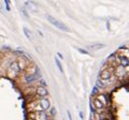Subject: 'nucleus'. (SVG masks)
Listing matches in <instances>:
<instances>
[{
	"mask_svg": "<svg viewBox=\"0 0 129 120\" xmlns=\"http://www.w3.org/2000/svg\"><path fill=\"white\" fill-rule=\"evenodd\" d=\"M36 95H38L40 99H44L48 95V90L46 89L45 86H38L36 88Z\"/></svg>",
	"mask_w": 129,
	"mask_h": 120,
	"instance_id": "5",
	"label": "nucleus"
},
{
	"mask_svg": "<svg viewBox=\"0 0 129 120\" xmlns=\"http://www.w3.org/2000/svg\"><path fill=\"white\" fill-rule=\"evenodd\" d=\"M48 115H50L51 117H54V116H55V108H54V107H52V108L50 109V111H48Z\"/></svg>",
	"mask_w": 129,
	"mask_h": 120,
	"instance_id": "17",
	"label": "nucleus"
},
{
	"mask_svg": "<svg viewBox=\"0 0 129 120\" xmlns=\"http://www.w3.org/2000/svg\"><path fill=\"white\" fill-rule=\"evenodd\" d=\"M47 21L50 22L54 27H56L57 29H59V30L64 31V32H69V31H70V29L68 28L67 25H64L62 22L58 21L57 18H55L54 16H52V15H47Z\"/></svg>",
	"mask_w": 129,
	"mask_h": 120,
	"instance_id": "2",
	"label": "nucleus"
},
{
	"mask_svg": "<svg viewBox=\"0 0 129 120\" xmlns=\"http://www.w3.org/2000/svg\"><path fill=\"white\" fill-rule=\"evenodd\" d=\"M48 120H54V119H48Z\"/></svg>",
	"mask_w": 129,
	"mask_h": 120,
	"instance_id": "22",
	"label": "nucleus"
},
{
	"mask_svg": "<svg viewBox=\"0 0 129 120\" xmlns=\"http://www.w3.org/2000/svg\"><path fill=\"white\" fill-rule=\"evenodd\" d=\"M23 31H24V33H25L26 38L29 40V41H31V40H32V32H31V31L28 29L27 27H23Z\"/></svg>",
	"mask_w": 129,
	"mask_h": 120,
	"instance_id": "11",
	"label": "nucleus"
},
{
	"mask_svg": "<svg viewBox=\"0 0 129 120\" xmlns=\"http://www.w3.org/2000/svg\"><path fill=\"white\" fill-rule=\"evenodd\" d=\"M106 47V44H102V43H96V44H91L89 46L90 49H100V48H104Z\"/></svg>",
	"mask_w": 129,
	"mask_h": 120,
	"instance_id": "10",
	"label": "nucleus"
},
{
	"mask_svg": "<svg viewBox=\"0 0 129 120\" xmlns=\"http://www.w3.org/2000/svg\"><path fill=\"white\" fill-rule=\"evenodd\" d=\"M90 105L97 110H102L104 107H106V104H104L99 98H94L92 99V102H91Z\"/></svg>",
	"mask_w": 129,
	"mask_h": 120,
	"instance_id": "6",
	"label": "nucleus"
},
{
	"mask_svg": "<svg viewBox=\"0 0 129 120\" xmlns=\"http://www.w3.org/2000/svg\"><path fill=\"white\" fill-rule=\"evenodd\" d=\"M55 62H56V66L58 67V70L61 72V73H63V68H62V65H61V61H60L57 57H55Z\"/></svg>",
	"mask_w": 129,
	"mask_h": 120,
	"instance_id": "12",
	"label": "nucleus"
},
{
	"mask_svg": "<svg viewBox=\"0 0 129 120\" xmlns=\"http://www.w3.org/2000/svg\"><path fill=\"white\" fill-rule=\"evenodd\" d=\"M50 108H51V102L47 98L39 99L38 101L35 102L34 106H32L34 111H46Z\"/></svg>",
	"mask_w": 129,
	"mask_h": 120,
	"instance_id": "1",
	"label": "nucleus"
},
{
	"mask_svg": "<svg viewBox=\"0 0 129 120\" xmlns=\"http://www.w3.org/2000/svg\"><path fill=\"white\" fill-rule=\"evenodd\" d=\"M0 11H2V7H1V5H0Z\"/></svg>",
	"mask_w": 129,
	"mask_h": 120,
	"instance_id": "21",
	"label": "nucleus"
},
{
	"mask_svg": "<svg viewBox=\"0 0 129 120\" xmlns=\"http://www.w3.org/2000/svg\"><path fill=\"white\" fill-rule=\"evenodd\" d=\"M112 78H113L112 72L110 70H108V69H103L99 73V79H100V81H102L103 83L104 82H110Z\"/></svg>",
	"mask_w": 129,
	"mask_h": 120,
	"instance_id": "3",
	"label": "nucleus"
},
{
	"mask_svg": "<svg viewBox=\"0 0 129 120\" xmlns=\"http://www.w3.org/2000/svg\"><path fill=\"white\" fill-rule=\"evenodd\" d=\"M96 87L100 90V89H103V88L106 87V85H104V83H103L102 81H100V79L98 78V79L96 81Z\"/></svg>",
	"mask_w": 129,
	"mask_h": 120,
	"instance_id": "13",
	"label": "nucleus"
},
{
	"mask_svg": "<svg viewBox=\"0 0 129 120\" xmlns=\"http://www.w3.org/2000/svg\"><path fill=\"white\" fill-rule=\"evenodd\" d=\"M30 117L32 118V120H48L50 115L46 111H34Z\"/></svg>",
	"mask_w": 129,
	"mask_h": 120,
	"instance_id": "4",
	"label": "nucleus"
},
{
	"mask_svg": "<svg viewBox=\"0 0 129 120\" xmlns=\"http://www.w3.org/2000/svg\"><path fill=\"white\" fill-rule=\"evenodd\" d=\"M22 12L24 13V15H25L26 17H28V16H29V15H28V13H27V11H26V8H23V9H22Z\"/></svg>",
	"mask_w": 129,
	"mask_h": 120,
	"instance_id": "18",
	"label": "nucleus"
},
{
	"mask_svg": "<svg viewBox=\"0 0 129 120\" xmlns=\"http://www.w3.org/2000/svg\"><path fill=\"white\" fill-rule=\"evenodd\" d=\"M76 49H78L81 54H83V55H89V53L86 50V49H83V48H81V47H75Z\"/></svg>",
	"mask_w": 129,
	"mask_h": 120,
	"instance_id": "14",
	"label": "nucleus"
},
{
	"mask_svg": "<svg viewBox=\"0 0 129 120\" xmlns=\"http://www.w3.org/2000/svg\"><path fill=\"white\" fill-rule=\"evenodd\" d=\"M118 56V63L120 67L123 68H128L129 67V57L126 56L125 54H120V55H117Z\"/></svg>",
	"mask_w": 129,
	"mask_h": 120,
	"instance_id": "7",
	"label": "nucleus"
},
{
	"mask_svg": "<svg viewBox=\"0 0 129 120\" xmlns=\"http://www.w3.org/2000/svg\"><path fill=\"white\" fill-rule=\"evenodd\" d=\"M115 75H116V77L119 78V79H124L125 77H126V75H127V70L125 69V68L123 67H116L115 68Z\"/></svg>",
	"mask_w": 129,
	"mask_h": 120,
	"instance_id": "8",
	"label": "nucleus"
},
{
	"mask_svg": "<svg viewBox=\"0 0 129 120\" xmlns=\"http://www.w3.org/2000/svg\"><path fill=\"white\" fill-rule=\"evenodd\" d=\"M67 113H68V117H69V119H70V120H72V116H71V113H70L69 110H68Z\"/></svg>",
	"mask_w": 129,
	"mask_h": 120,
	"instance_id": "20",
	"label": "nucleus"
},
{
	"mask_svg": "<svg viewBox=\"0 0 129 120\" xmlns=\"http://www.w3.org/2000/svg\"><path fill=\"white\" fill-rule=\"evenodd\" d=\"M5 5H6V9L8 12H10L11 11V8H10V1H8V0H6L5 1Z\"/></svg>",
	"mask_w": 129,
	"mask_h": 120,
	"instance_id": "15",
	"label": "nucleus"
},
{
	"mask_svg": "<svg viewBox=\"0 0 129 120\" xmlns=\"http://www.w3.org/2000/svg\"><path fill=\"white\" fill-rule=\"evenodd\" d=\"M98 92H99V89L97 87H94V89H92V91H91V95H92V97H95V95Z\"/></svg>",
	"mask_w": 129,
	"mask_h": 120,
	"instance_id": "16",
	"label": "nucleus"
},
{
	"mask_svg": "<svg viewBox=\"0 0 129 120\" xmlns=\"http://www.w3.org/2000/svg\"><path fill=\"white\" fill-rule=\"evenodd\" d=\"M19 70H21V67H19V63L17 61L12 62L9 67V73H14V75H16V73H18Z\"/></svg>",
	"mask_w": 129,
	"mask_h": 120,
	"instance_id": "9",
	"label": "nucleus"
},
{
	"mask_svg": "<svg viewBox=\"0 0 129 120\" xmlns=\"http://www.w3.org/2000/svg\"><path fill=\"white\" fill-rule=\"evenodd\" d=\"M79 116H80V118H81V119H83V118H84V115H83L82 111H80V113H79Z\"/></svg>",
	"mask_w": 129,
	"mask_h": 120,
	"instance_id": "19",
	"label": "nucleus"
}]
</instances>
